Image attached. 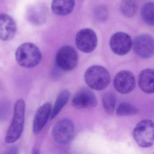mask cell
I'll use <instances>...</instances> for the list:
<instances>
[{"mask_svg": "<svg viewBox=\"0 0 154 154\" xmlns=\"http://www.w3.org/2000/svg\"><path fill=\"white\" fill-rule=\"evenodd\" d=\"M25 118V101L19 99L15 103L12 121L6 134L7 143H14L20 138L24 129Z\"/></svg>", "mask_w": 154, "mask_h": 154, "instance_id": "obj_1", "label": "cell"}, {"mask_svg": "<svg viewBox=\"0 0 154 154\" xmlns=\"http://www.w3.org/2000/svg\"><path fill=\"white\" fill-rule=\"evenodd\" d=\"M17 62L24 68L35 67L39 64L42 58L40 50L37 46L30 43L20 46L16 52Z\"/></svg>", "mask_w": 154, "mask_h": 154, "instance_id": "obj_2", "label": "cell"}, {"mask_svg": "<svg viewBox=\"0 0 154 154\" xmlns=\"http://www.w3.org/2000/svg\"><path fill=\"white\" fill-rule=\"evenodd\" d=\"M84 77L88 86L96 91L104 90L110 82L109 71L101 66L94 65L89 67L85 72Z\"/></svg>", "mask_w": 154, "mask_h": 154, "instance_id": "obj_3", "label": "cell"}, {"mask_svg": "<svg viewBox=\"0 0 154 154\" xmlns=\"http://www.w3.org/2000/svg\"><path fill=\"white\" fill-rule=\"evenodd\" d=\"M133 137L139 146L149 148L154 144V122L149 119L140 122L134 128Z\"/></svg>", "mask_w": 154, "mask_h": 154, "instance_id": "obj_4", "label": "cell"}, {"mask_svg": "<svg viewBox=\"0 0 154 154\" xmlns=\"http://www.w3.org/2000/svg\"><path fill=\"white\" fill-rule=\"evenodd\" d=\"M75 133V126L73 121L64 119L57 122L54 127L52 135L57 143L66 144L70 142Z\"/></svg>", "mask_w": 154, "mask_h": 154, "instance_id": "obj_5", "label": "cell"}, {"mask_svg": "<svg viewBox=\"0 0 154 154\" xmlns=\"http://www.w3.org/2000/svg\"><path fill=\"white\" fill-rule=\"evenodd\" d=\"M78 55L76 50L71 46H66L60 48L57 54L56 62L60 69L70 71L76 67Z\"/></svg>", "mask_w": 154, "mask_h": 154, "instance_id": "obj_6", "label": "cell"}, {"mask_svg": "<svg viewBox=\"0 0 154 154\" xmlns=\"http://www.w3.org/2000/svg\"><path fill=\"white\" fill-rule=\"evenodd\" d=\"M97 35L95 32L90 29H82L76 35V46L83 53L89 54L93 52L97 47Z\"/></svg>", "mask_w": 154, "mask_h": 154, "instance_id": "obj_7", "label": "cell"}, {"mask_svg": "<svg viewBox=\"0 0 154 154\" xmlns=\"http://www.w3.org/2000/svg\"><path fill=\"white\" fill-rule=\"evenodd\" d=\"M133 49L136 54L143 59L154 55V38L148 35H140L134 39Z\"/></svg>", "mask_w": 154, "mask_h": 154, "instance_id": "obj_8", "label": "cell"}, {"mask_svg": "<svg viewBox=\"0 0 154 154\" xmlns=\"http://www.w3.org/2000/svg\"><path fill=\"white\" fill-rule=\"evenodd\" d=\"M132 45L131 37L123 32L115 33L111 37L110 40L111 49L118 55L127 54L130 51Z\"/></svg>", "mask_w": 154, "mask_h": 154, "instance_id": "obj_9", "label": "cell"}, {"mask_svg": "<svg viewBox=\"0 0 154 154\" xmlns=\"http://www.w3.org/2000/svg\"><path fill=\"white\" fill-rule=\"evenodd\" d=\"M114 88L120 93L127 94L132 91L136 85L135 77L129 71L123 70L118 72L113 81Z\"/></svg>", "mask_w": 154, "mask_h": 154, "instance_id": "obj_10", "label": "cell"}, {"mask_svg": "<svg viewBox=\"0 0 154 154\" xmlns=\"http://www.w3.org/2000/svg\"><path fill=\"white\" fill-rule=\"evenodd\" d=\"M95 94L87 88L80 90L73 98L72 104L75 109H90L97 105Z\"/></svg>", "mask_w": 154, "mask_h": 154, "instance_id": "obj_11", "label": "cell"}, {"mask_svg": "<svg viewBox=\"0 0 154 154\" xmlns=\"http://www.w3.org/2000/svg\"><path fill=\"white\" fill-rule=\"evenodd\" d=\"M52 109L51 103L48 102L45 103L38 109L33 124V132L36 135L40 133L50 119Z\"/></svg>", "mask_w": 154, "mask_h": 154, "instance_id": "obj_12", "label": "cell"}, {"mask_svg": "<svg viewBox=\"0 0 154 154\" xmlns=\"http://www.w3.org/2000/svg\"><path fill=\"white\" fill-rule=\"evenodd\" d=\"M17 32V25L13 18L6 14L0 16V38L3 41H9L14 38Z\"/></svg>", "mask_w": 154, "mask_h": 154, "instance_id": "obj_13", "label": "cell"}, {"mask_svg": "<svg viewBox=\"0 0 154 154\" xmlns=\"http://www.w3.org/2000/svg\"><path fill=\"white\" fill-rule=\"evenodd\" d=\"M139 86L144 92L148 94L154 93V70L149 68L144 69L138 76Z\"/></svg>", "mask_w": 154, "mask_h": 154, "instance_id": "obj_14", "label": "cell"}, {"mask_svg": "<svg viewBox=\"0 0 154 154\" xmlns=\"http://www.w3.org/2000/svg\"><path fill=\"white\" fill-rule=\"evenodd\" d=\"M75 6L74 0H53L52 9L58 16H66L72 12Z\"/></svg>", "mask_w": 154, "mask_h": 154, "instance_id": "obj_15", "label": "cell"}, {"mask_svg": "<svg viewBox=\"0 0 154 154\" xmlns=\"http://www.w3.org/2000/svg\"><path fill=\"white\" fill-rule=\"evenodd\" d=\"M71 96V93L68 90H64L58 94L55 103L53 108H52L50 119H54L62 109L65 106L69 100Z\"/></svg>", "mask_w": 154, "mask_h": 154, "instance_id": "obj_16", "label": "cell"}, {"mask_svg": "<svg viewBox=\"0 0 154 154\" xmlns=\"http://www.w3.org/2000/svg\"><path fill=\"white\" fill-rule=\"evenodd\" d=\"M119 9L122 15L131 18L135 16L137 11V5L135 0H121Z\"/></svg>", "mask_w": 154, "mask_h": 154, "instance_id": "obj_17", "label": "cell"}, {"mask_svg": "<svg viewBox=\"0 0 154 154\" xmlns=\"http://www.w3.org/2000/svg\"><path fill=\"white\" fill-rule=\"evenodd\" d=\"M141 16L146 24L149 26H154V2H148L142 7Z\"/></svg>", "mask_w": 154, "mask_h": 154, "instance_id": "obj_18", "label": "cell"}, {"mask_svg": "<svg viewBox=\"0 0 154 154\" xmlns=\"http://www.w3.org/2000/svg\"><path fill=\"white\" fill-rule=\"evenodd\" d=\"M102 101L104 111L109 114H113L116 106V95L112 92L106 93L103 95Z\"/></svg>", "mask_w": 154, "mask_h": 154, "instance_id": "obj_19", "label": "cell"}, {"mask_svg": "<svg viewBox=\"0 0 154 154\" xmlns=\"http://www.w3.org/2000/svg\"><path fill=\"white\" fill-rule=\"evenodd\" d=\"M138 110L132 104L127 102H123L119 104L116 110L117 116H129L137 113Z\"/></svg>", "mask_w": 154, "mask_h": 154, "instance_id": "obj_20", "label": "cell"}, {"mask_svg": "<svg viewBox=\"0 0 154 154\" xmlns=\"http://www.w3.org/2000/svg\"><path fill=\"white\" fill-rule=\"evenodd\" d=\"M97 16L98 19L102 21H104L107 19L109 17L108 10L104 7L99 8L97 11Z\"/></svg>", "mask_w": 154, "mask_h": 154, "instance_id": "obj_21", "label": "cell"}, {"mask_svg": "<svg viewBox=\"0 0 154 154\" xmlns=\"http://www.w3.org/2000/svg\"><path fill=\"white\" fill-rule=\"evenodd\" d=\"M18 149L16 146H12L8 148L5 153L6 154H17L18 153Z\"/></svg>", "mask_w": 154, "mask_h": 154, "instance_id": "obj_22", "label": "cell"}]
</instances>
